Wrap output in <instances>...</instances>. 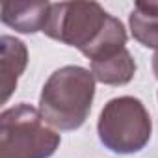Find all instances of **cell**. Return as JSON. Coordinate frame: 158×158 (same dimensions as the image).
Instances as JSON below:
<instances>
[{"label": "cell", "instance_id": "6da1fadb", "mask_svg": "<svg viewBox=\"0 0 158 158\" xmlns=\"http://www.w3.org/2000/svg\"><path fill=\"white\" fill-rule=\"evenodd\" d=\"M43 32L54 41L78 48L91 61L127 48L123 23L97 2L52 4Z\"/></svg>", "mask_w": 158, "mask_h": 158}, {"label": "cell", "instance_id": "7a4b0ae2", "mask_svg": "<svg viewBox=\"0 0 158 158\" xmlns=\"http://www.w3.org/2000/svg\"><path fill=\"white\" fill-rule=\"evenodd\" d=\"M95 76L80 65H65L54 71L39 95V112L56 130L80 128L93 104Z\"/></svg>", "mask_w": 158, "mask_h": 158}, {"label": "cell", "instance_id": "3957f363", "mask_svg": "<svg viewBox=\"0 0 158 158\" xmlns=\"http://www.w3.org/2000/svg\"><path fill=\"white\" fill-rule=\"evenodd\" d=\"M60 141L39 108L21 102L0 114V158H50Z\"/></svg>", "mask_w": 158, "mask_h": 158}, {"label": "cell", "instance_id": "277c9868", "mask_svg": "<svg viewBox=\"0 0 158 158\" xmlns=\"http://www.w3.org/2000/svg\"><path fill=\"white\" fill-rule=\"evenodd\" d=\"M101 143L115 154H134L145 149L152 134V121L145 104L130 95L108 101L99 115Z\"/></svg>", "mask_w": 158, "mask_h": 158}, {"label": "cell", "instance_id": "5b68a950", "mask_svg": "<svg viewBox=\"0 0 158 158\" xmlns=\"http://www.w3.org/2000/svg\"><path fill=\"white\" fill-rule=\"evenodd\" d=\"M50 2H4L2 23L21 34L43 32L50 15Z\"/></svg>", "mask_w": 158, "mask_h": 158}, {"label": "cell", "instance_id": "8992f818", "mask_svg": "<svg viewBox=\"0 0 158 158\" xmlns=\"http://www.w3.org/2000/svg\"><path fill=\"white\" fill-rule=\"evenodd\" d=\"M0 50H2V101L8 102L11 93L17 88L21 74L28 65V48L26 45L11 35L0 37Z\"/></svg>", "mask_w": 158, "mask_h": 158}, {"label": "cell", "instance_id": "52a82bcc", "mask_svg": "<svg viewBox=\"0 0 158 158\" xmlns=\"http://www.w3.org/2000/svg\"><path fill=\"white\" fill-rule=\"evenodd\" d=\"M91 73L95 80L106 86H125L136 74V61L128 48H123L108 58L91 61Z\"/></svg>", "mask_w": 158, "mask_h": 158}, {"label": "cell", "instance_id": "ba28073f", "mask_svg": "<svg viewBox=\"0 0 158 158\" xmlns=\"http://www.w3.org/2000/svg\"><path fill=\"white\" fill-rule=\"evenodd\" d=\"M128 24L139 45L158 50V2H136Z\"/></svg>", "mask_w": 158, "mask_h": 158}, {"label": "cell", "instance_id": "9c48e42d", "mask_svg": "<svg viewBox=\"0 0 158 158\" xmlns=\"http://www.w3.org/2000/svg\"><path fill=\"white\" fill-rule=\"evenodd\" d=\"M152 73H154L156 80H158V50H156L154 56H152Z\"/></svg>", "mask_w": 158, "mask_h": 158}]
</instances>
